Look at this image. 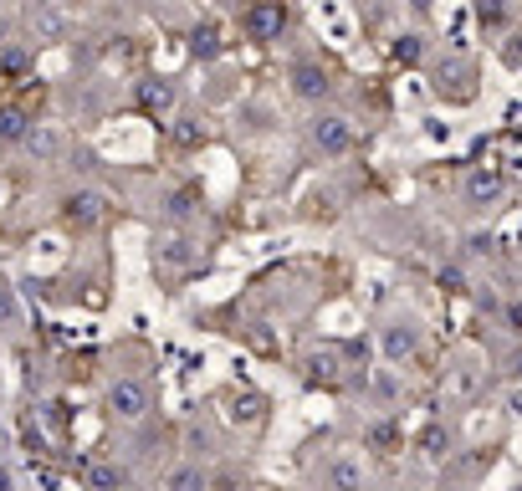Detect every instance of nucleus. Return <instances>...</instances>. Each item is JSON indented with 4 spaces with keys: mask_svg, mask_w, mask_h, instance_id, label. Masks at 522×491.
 Wrapping results in <instances>:
<instances>
[{
    "mask_svg": "<svg viewBox=\"0 0 522 491\" xmlns=\"http://www.w3.org/2000/svg\"><path fill=\"white\" fill-rule=\"evenodd\" d=\"M282 26H287V6H282V0H256V6L246 11V31H251L256 41L282 36Z\"/></svg>",
    "mask_w": 522,
    "mask_h": 491,
    "instance_id": "nucleus-1",
    "label": "nucleus"
},
{
    "mask_svg": "<svg viewBox=\"0 0 522 491\" xmlns=\"http://www.w3.org/2000/svg\"><path fill=\"white\" fill-rule=\"evenodd\" d=\"M313 139H318V149L343 154V149H348V123H343V118H318V123H313Z\"/></svg>",
    "mask_w": 522,
    "mask_h": 491,
    "instance_id": "nucleus-2",
    "label": "nucleus"
},
{
    "mask_svg": "<svg viewBox=\"0 0 522 491\" xmlns=\"http://www.w3.org/2000/svg\"><path fill=\"white\" fill-rule=\"evenodd\" d=\"M292 87H297V93H302V98H323V93H328V87H333V82H328V72H323V67H313V62H302V67L292 72Z\"/></svg>",
    "mask_w": 522,
    "mask_h": 491,
    "instance_id": "nucleus-3",
    "label": "nucleus"
},
{
    "mask_svg": "<svg viewBox=\"0 0 522 491\" xmlns=\"http://www.w3.org/2000/svg\"><path fill=\"white\" fill-rule=\"evenodd\" d=\"M113 405H123V415H139L144 399H139V389H134V384H123V389L113 394Z\"/></svg>",
    "mask_w": 522,
    "mask_h": 491,
    "instance_id": "nucleus-4",
    "label": "nucleus"
},
{
    "mask_svg": "<svg viewBox=\"0 0 522 491\" xmlns=\"http://www.w3.org/2000/svg\"><path fill=\"white\" fill-rule=\"evenodd\" d=\"M471 195H476V200H492V195H497V180H492V174H476V180H471Z\"/></svg>",
    "mask_w": 522,
    "mask_h": 491,
    "instance_id": "nucleus-5",
    "label": "nucleus"
},
{
    "mask_svg": "<svg viewBox=\"0 0 522 491\" xmlns=\"http://www.w3.org/2000/svg\"><path fill=\"white\" fill-rule=\"evenodd\" d=\"M333 481H338L343 491H354V486H359V471H354V466H338V471H333Z\"/></svg>",
    "mask_w": 522,
    "mask_h": 491,
    "instance_id": "nucleus-6",
    "label": "nucleus"
},
{
    "mask_svg": "<svg viewBox=\"0 0 522 491\" xmlns=\"http://www.w3.org/2000/svg\"><path fill=\"white\" fill-rule=\"evenodd\" d=\"M395 57H400V62H415V57H420V41H415V36H405L400 47H395Z\"/></svg>",
    "mask_w": 522,
    "mask_h": 491,
    "instance_id": "nucleus-7",
    "label": "nucleus"
},
{
    "mask_svg": "<svg viewBox=\"0 0 522 491\" xmlns=\"http://www.w3.org/2000/svg\"><path fill=\"white\" fill-rule=\"evenodd\" d=\"M174 491H200V476L195 471H180V476H174Z\"/></svg>",
    "mask_w": 522,
    "mask_h": 491,
    "instance_id": "nucleus-8",
    "label": "nucleus"
},
{
    "mask_svg": "<svg viewBox=\"0 0 522 491\" xmlns=\"http://www.w3.org/2000/svg\"><path fill=\"white\" fill-rule=\"evenodd\" d=\"M195 52H205V57L215 52V31H200V36H195Z\"/></svg>",
    "mask_w": 522,
    "mask_h": 491,
    "instance_id": "nucleus-9",
    "label": "nucleus"
},
{
    "mask_svg": "<svg viewBox=\"0 0 522 491\" xmlns=\"http://www.w3.org/2000/svg\"><path fill=\"white\" fill-rule=\"evenodd\" d=\"M476 11H482V21H502V6H497V0H482Z\"/></svg>",
    "mask_w": 522,
    "mask_h": 491,
    "instance_id": "nucleus-10",
    "label": "nucleus"
}]
</instances>
